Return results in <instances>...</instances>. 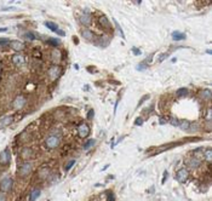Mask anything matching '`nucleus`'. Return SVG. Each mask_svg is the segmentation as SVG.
I'll return each instance as SVG.
<instances>
[{
	"instance_id": "nucleus-1",
	"label": "nucleus",
	"mask_w": 212,
	"mask_h": 201,
	"mask_svg": "<svg viewBox=\"0 0 212 201\" xmlns=\"http://www.w3.org/2000/svg\"><path fill=\"white\" fill-rule=\"evenodd\" d=\"M60 143H61V136H57V134L48 136L45 141V144L48 149H56L60 146Z\"/></svg>"
},
{
	"instance_id": "nucleus-2",
	"label": "nucleus",
	"mask_w": 212,
	"mask_h": 201,
	"mask_svg": "<svg viewBox=\"0 0 212 201\" xmlns=\"http://www.w3.org/2000/svg\"><path fill=\"white\" fill-rule=\"evenodd\" d=\"M10 160H11V151L9 148H6L0 153V165H3V166L9 165Z\"/></svg>"
},
{
	"instance_id": "nucleus-3",
	"label": "nucleus",
	"mask_w": 212,
	"mask_h": 201,
	"mask_svg": "<svg viewBox=\"0 0 212 201\" xmlns=\"http://www.w3.org/2000/svg\"><path fill=\"white\" fill-rule=\"evenodd\" d=\"M32 170H33V165H32V162L26 161V162H23V164L21 165L18 174H20L21 177H27V176L32 172Z\"/></svg>"
},
{
	"instance_id": "nucleus-4",
	"label": "nucleus",
	"mask_w": 212,
	"mask_h": 201,
	"mask_svg": "<svg viewBox=\"0 0 212 201\" xmlns=\"http://www.w3.org/2000/svg\"><path fill=\"white\" fill-rule=\"evenodd\" d=\"M11 188H12V179L10 177H5V178L0 182V190L3 193H7V191L11 190Z\"/></svg>"
},
{
	"instance_id": "nucleus-5",
	"label": "nucleus",
	"mask_w": 212,
	"mask_h": 201,
	"mask_svg": "<svg viewBox=\"0 0 212 201\" xmlns=\"http://www.w3.org/2000/svg\"><path fill=\"white\" fill-rule=\"evenodd\" d=\"M61 74H62V69L60 66H53L48 69V76H50V79L52 81H55L56 79H58Z\"/></svg>"
},
{
	"instance_id": "nucleus-6",
	"label": "nucleus",
	"mask_w": 212,
	"mask_h": 201,
	"mask_svg": "<svg viewBox=\"0 0 212 201\" xmlns=\"http://www.w3.org/2000/svg\"><path fill=\"white\" fill-rule=\"evenodd\" d=\"M188 177H189V172L187 168H181V170H178L176 173V179L179 183H184L187 179H188Z\"/></svg>"
},
{
	"instance_id": "nucleus-7",
	"label": "nucleus",
	"mask_w": 212,
	"mask_h": 201,
	"mask_svg": "<svg viewBox=\"0 0 212 201\" xmlns=\"http://www.w3.org/2000/svg\"><path fill=\"white\" fill-rule=\"evenodd\" d=\"M78 134H79V137H81V138H86L87 136L90 134V127H88V125L85 124V123L80 124L78 126Z\"/></svg>"
},
{
	"instance_id": "nucleus-8",
	"label": "nucleus",
	"mask_w": 212,
	"mask_h": 201,
	"mask_svg": "<svg viewBox=\"0 0 212 201\" xmlns=\"http://www.w3.org/2000/svg\"><path fill=\"white\" fill-rule=\"evenodd\" d=\"M13 108L15 109H22L24 106H26V98L23 97V96H17V97L15 98V101H13Z\"/></svg>"
},
{
	"instance_id": "nucleus-9",
	"label": "nucleus",
	"mask_w": 212,
	"mask_h": 201,
	"mask_svg": "<svg viewBox=\"0 0 212 201\" xmlns=\"http://www.w3.org/2000/svg\"><path fill=\"white\" fill-rule=\"evenodd\" d=\"M24 62H26V60H24V56H23V55H21V53L15 55L13 57H12V63L15 64V66H17V67L23 66Z\"/></svg>"
},
{
	"instance_id": "nucleus-10",
	"label": "nucleus",
	"mask_w": 212,
	"mask_h": 201,
	"mask_svg": "<svg viewBox=\"0 0 212 201\" xmlns=\"http://www.w3.org/2000/svg\"><path fill=\"white\" fill-rule=\"evenodd\" d=\"M12 121H13V118L11 115H7V116L1 118V119H0V130H1V128L7 127L10 124H12Z\"/></svg>"
},
{
	"instance_id": "nucleus-11",
	"label": "nucleus",
	"mask_w": 212,
	"mask_h": 201,
	"mask_svg": "<svg viewBox=\"0 0 212 201\" xmlns=\"http://www.w3.org/2000/svg\"><path fill=\"white\" fill-rule=\"evenodd\" d=\"M79 21H80L81 25H84V26H88L90 23H91V16H90V13H88V12H84V13L79 17Z\"/></svg>"
},
{
	"instance_id": "nucleus-12",
	"label": "nucleus",
	"mask_w": 212,
	"mask_h": 201,
	"mask_svg": "<svg viewBox=\"0 0 212 201\" xmlns=\"http://www.w3.org/2000/svg\"><path fill=\"white\" fill-rule=\"evenodd\" d=\"M98 23H100V26L102 28H104V29H110L112 28L110 22L108 21V18L105 17V16H101V17L98 18Z\"/></svg>"
},
{
	"instance_id": "nucleus-13",
	"label": "nucleus",
	"mask_w": 212,
	"mask_h": 201,
	"mask_svg": "<svg viewBox=\"0 0 212 201\" xmlns=\"http://www.w3.org/2000/svg\"><path fill=\"white\" fill-rule=\"evenodd\" d=\"M201 165V160L199 159V158H197V156H194V158H192L189 161H188V166L190 167V168H198L199 166Z\"/></svg>"
},
{
	"instance_id": "nucleus-14",
	"label": "nucleus",
	"mask_w": 212,
	"mask_h": 201,
	"mask_svg": "<svg viewBox=\"0 0 212 201\" xmlns=\"http://www.w3.org/2000/svg\"><path fill=\"white\" fill-rule=\"evenodd\" d=\"M10 45H11L12 49L16 50V51H22V50L24 49L23 43L18 41V40H12V41H10Z\"/></svg>"
},
{
	"instance_id": "nucleus-15",
	"label": "nucleus",
	"mask_w": 212,
	"mask_h": 201,
	"mask_svg": "<svg viewBox=\"0 0 212 201\" xmlns=\"http://www.w3.org/2000/svg\"><path fill=\"white\" fill-rule=\"evenodd\" d=\"M32 155H33V151H32V149H29V148H23V149H22L21 156H22L24 160H28L29 158H32Z\"/></svg>"
},
{
	"instance_id": "nucleus-16",
	"label": "nucleus",
	"mask_w": 212,
	"mask_h": 201,
	"mask_svg": "<svg viewBox=\"0 0 212 201\" xmlns=\"http://www.w3.org/2000/svg\"><path fill=\"white\" fill-rule=\"evenodd\" d=\"M81 35H83L86 40H93V38H95L93 32H91L90 29H84L83 32H81Z\"/></svg>"
},
{
	"instance_id": "nucleus-17",
	"label": "nucleus",
	"mask_w": 212,
	"mask_h": 201,
	"mask_svg": "<svg viewBox=\"0 0 212 201\" xmlns=\"http://www.w3.org/2000/svg\"><path fill=\"white\" fill-rule=\"evenodd\" d=\"M40 194H41V191H40V189H33L30 191V195H29V201H35Z\"/></svg>"
},
{
	"instance_id": "nucleus-18",
	"label": "nucleus",
	"mask_w": 212,
	"mask_h": 201,
	"mask_svg": "<svg viewBox=\"0 0 212 201\" xmlns=\"http://www.w3.org/2000/svg\"><path fill=\"white\" fill-rule=\"evenodd\" d=\"M61 51H58L57 49H55L53 51H52V60H53V62L55 63H58L60 61H61Z\"/></svg>"
},
{
	"instance_id": "nucleus-19",
	"label": "nucleus",
	"mask_w": 212,
	"mask_h": 201,
	"mask_svg": "<svg viewBox=\"0 0 212 201\" xmlns=\"http://www.w3.org/2000/svg\"><path fill=\"white\" fill-rule=\"evenodd\" d=\"M204 159H205L208 164H211V162H212V150H211L210 148H208V149H206V150H205V153H204Z\"/></svg>"
},
{
	"instance_id": "nucleus-20",
	"label": "nucleus",
	"mask_w": 212,
	"mask_h": 201,
	"mask_svg": "<svg viewBox=\"0 0 212 201\" xmlns=\"http://www.w3.org/2000/svg\"><path fill=\"white\" fill-rule=\"evenodd\" d=\"M172 39L173 40H184L185 39V34L181 33V32H173V33H172Z\"/></svg>"
},
{
	"instance_id": "nucleus-21",
	"label": "nucleus",
	"mask_w": 212,
	"mask_h": 201,
	"mask_svg": "<svg viewBox=\"0 0 212 201\" xmlns=\"http://www.w3.org/2000/svg\"><path fill=\"white\" fill-rule=\"evenodd\" d=\"M45 26H46L48 29H50V30L55 32V33H56L57 30H58V26H57V25H55L53 22H45Z\"/></svg>"
},
{
	"instance_id": "nucleus-22",
	"label": "nucleus",
	"mask_w": 212,
	"mask_h": 201,
	"mask_svg": "<svg viewBox=\"0 0 212 201\" xmlns=\"http://www.w3.org/2000/svg\"><path fill=\"white\" fill-rule=\"evenodd\" d=\"M187 93H188V90H187L185 87H181V88H178V90L176 91V95L178 96V97H182V96H185Z\"/></svg>"
},
{
	"instance_id": "nucleus-23",
	"label": "nucleus",
	"mask_w": 212,
	"mask_h": 201,
	"mask_svg": "<svg viewBox=\"0 0 212 201\" xmlns=\"http://www.w3.org/2000/svg\"><path fill=\"white\" fill-rule=\"evenodd\" d=\"M200 96H201V98H204V99H211V91L210 90H204L200 93Z\"/></svg>"
},
{
	"instance_id": "nucleus-24",
	"label": "nucleus",
	"mask_w": 212,
	"mask_h": 201,
	"mask_svg": "<svg viewBox=\"0 0 212 201\" xmlns=\"http://www.w3.org/2000/svg\"><path fill=\"white\" fill-rule=\"evenodd\" d=\"M95 143H96V141H95V139H90V141H87V142H86V144L84 146V149L88 150L91 147H93V146H95Z\"/></svg>"
},
{
	"instance_id": "nucleus-25",
	"label": "nucleus",
	"mask_w": 212,
	"mask_h": 201,
	"mask_svg": "<svg viewBox=\"0 0 212 201\" xmlns=\"http://www.w3.org/2000/svg\"><path fill=\"white\" fill-rule=\"evenodd\" d=\"M47 44H50L51 46L56 47V46H58L60 41H58V40H57V39H48V40H47Z\"/></svg>"
},
{
	"instance_id": "nucleus-26",
	"label": "nucleus",
	"mask_w": 212,
	"mask_h": 201,
	"mask_svg": "<svg viewBox=\"0 0 212 201\" xmlns=\"http://www.w3.org/2000/svg\"><path fill=\"white\" fill-rule=\"evenodd\" d=\"M178 126L181 127V128H183V130H188V128H189V126H190V124H189L188 121H182V123L179 124Z\"/></svg>"
},
{
	"instance_id": "nucleus-27",
	"label": "nucleus",
	"mask_w": 212,
	"mask_h": 201,
	"mask_svg": "<svg viewBox=\"0 0 212 201\" xmlns=\"http://www.w3.org/2000/svg\"><path fill=\"white\" fill-rule=\"evenodd\" d=\"M107 201H115V196L112 191H108L107 193Z\"/></svg>"
},
{
	"instance_id": "nucleus-28",
	"label": "nucleus",
	"mask_w": 212,
	"mask_h": 201,
	"mask_svg": "<svg viewBox=\"0 0 212 201\" xmlns=\"http://www.w3.org/2000/svg\"><path fill=\"white\" fill-rule=\"evenodd\" d=\"M74 164H75V161H74V160H72V161H69V164L66 166V171H69L70 168H72L73 166H74Z\"/></svg>"
},
{
	"instance_id": "nucleus-29",
	"label": "nucleus",
	"mask_w": 212,
	"mask_h": 201,
	"mask_svg": "<svg viewBox=\"0 0 212 201\" xmlns=\"http://www.w3.org/2000/svg\"><path fill=\"white\" fill-rule=\"evenodd\" d=\"M142 123H143V119H142V118H137V119L135 120V124H136V125H138V126H141V125H142Z\"/></svg>"
},
{
	"instance_id": "nucleus-30",
	"label": "nucleus",
	"mask_w": 212,
	"mask_h": 201,
	"mask_svg": "<svg viewBox=\"0 0 212 201\" xmlns=\"http://www.w3.org/2000/svg\"><path fill=\"white\" fill-rule=\"evenodd\" d=\"M26 38H27L28 40H34V39H35V36H34L33 33H27V34H26Z\"/></svg>"
},
{
	"instance_id": "nucleus-31",
	"label": "nucleus",
	"mask_w": 212,
	"mask_h": 201,
	"mask_svg": "<svg viewBox=\"0 0 212 201\" xmlns=\"http://www.w3.org/2000/svg\"><path fill=\"white\" fill-rule=\"evenodd\" d=\"M7 199H6V195H5V193H0V201H6Z\"/></svg>"
},
{
	"instance_id": "nucleus-32",
	"label": "nucleus",
	"mask_w": 212,
	"mask_h": 201,
	"mask_svg": "<svg viewBox=\"0 0 212 201\" xmlns=\"http://www.w3.org/2000/svg\"><path fill=\"white\" fill-rule=\"evenodd\" d=\"M87 118H88V119H92V118H93V110H92V109H90V110H88Z\"/></svg>"
},
{
	"instance_id": "nucleus-33",
	"label": "nucleus",
	"mask_w": 212,
	"mask_h": 201,
	"mask_svg": "<svg viewBox=\"0 0 212 201\" xmlns=\"http://www.w3.org/2000/svg\"><path fill=\"white\" fill-rule=\"evenodd\" d=\"M56 33H57V34H58V35H61V36H64V35H66V33H64V32H63V30H61V29H58V30H57V32H56Z\"/></svg>"
},
{
	"instance_id": "nucleus-34",
	"label": "nucleus",
	"mask_w": 212,
	"mask_h": 201,
	"mask_svg": "<svg viewBox=\"0 0 212 201\" xmlns=\"http://www.w3.org/2000/svg\"><path fill=\"white\" fill-rule=\"evenodd\" d=\"M7 43H10L9 39H0V44H7Z\"/></svg>"
},
{
	"instance_id": "nucleus-35",
	"label": "nucleus",
	"mask_w": 212,
	"mask_h": 201,
	"mask_svg": "<svg viewBox=\"0 0 212 201\" xmlns=\"http://www.w3.org/2000/svg\"><path fill=\"white\" fill-rule=\"evenodd\" d=\"M132 52H133L135 55H141V51L138 50V49H132Z\"/></svg>"
},
{
	"instance_id": "nucleus-36",
	"label": "nucleus",
	"mask_w": 212,
	"mask_h": 201,
	"mask_svg": "<svg viewBox=\"0 0 212 201\" xmlns=\"http://www.w3.org/2000/svg\"><path fill=\"white\" fill-rule=\"evenodd\" d=\"M166 57H167V53H162V55H161V57L159 58V61L161 62L162 60H164V58H166Z\"/></svg>"
},
{
	"instance_id": "nucleus-37",
	"label": "nucleus",
	"mask_w": 212,
	"mask_h": 201,
	"mask_svg": "<svg viewBox=\"0 0 212 201\" xmlns=\"http://www.w3.org/2000/svg\"><path fill=\"white\" fill-rule=\"evenodd\" d=\"M171 123H172V125H173V126H178V125H179V124H178V120H176V119H173Z\"/></svg>"
},
{
	"instance_id": "nucleus-38",
	"label": "nucleus",
	"mask_w": 212,
	"mask_h": 201,
	"mask_svg": "<svg viewBox=\"0 0 212 201\" xmlns=\"http://www.w3.org/2000/svg\"><path fill=\"white\" fill-rule=\"evenodd\" d=\"M207 120H208V123H211V110H208V113H207Z\"/></svg>"
},
{
	"instance_id": "nucleus-39",
	"label": "nucleus",
	"mask_w": 212,
	"mask_h": 201,
	"mask_svg": "<svg viewBox=\"0 0 212 201\" xmlns=\"http://www.w3.org/2000/svg\"><path fill=\"white\" fill-rule=\"evenodd\" d=\"M165 123H166V120H165V119H162V118H161V119H160V124H161V125H164V124H165Z\"/></svg>"
},
{
	"instance_id": "nucleus-40",
	"label": "nucleus",
	"mask_w": 212,
	"mask_h": 201,
	"mask_svg": "<svg viewBox=\"0 0 212 201\" xmlns=\"http://www.w3.org/2000/svg\"><path fill=\"white\" fill-rule=\"evenodd\" d=\"M166 178H167V173H165V174H164V178H162V183H165Z\"/></svg>"
},
{
	"instance_id": "nucleus-41",
	"label": "nucleus",
	"mask_w": 212,
	"mask_h": 201,
	"mask_svg": "<svg viewBox=\"0 0 212 201\" xmlns=\"http://www.w3.org/2000/svg\"><path fill=\"white\" fill-rule=\"evenodd\" d=\"M7 28H0V33H3V32H6Z\"/></svg>"
}]
</instances>
